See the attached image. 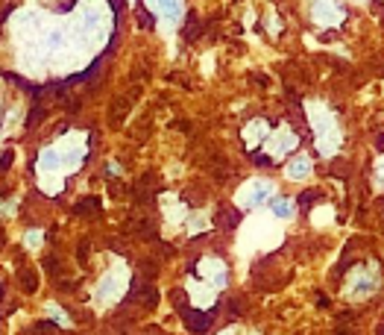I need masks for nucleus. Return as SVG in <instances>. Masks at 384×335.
<instances>
[{
    "label": "nucleus",
    "mask_w": 384,
    "mask_h": 335,
    "mask_svg": "<svg viewBox=\"0 0 384 335\" xmlns=\"http://www.w3.org/2000/svg\"><path fill=\"white\" fill-rule=\"evenodd\" d=\"M308 127H311V135H314L320 156H332L340 150L343 130L332 109H326V106H308Z\"/></svg>",
    "instance_id": "f257e3e1"
},
{
    "label": "nucleus",
    "mask_w": 384,
    "mask_h": 335,
    "mask_svg": "<svg viewBox=\"0 0 384 335\" xmlns=\"http://www.w3.org/2000/svg\"><path fill=\"white\" fill-rule=\"evenodd\" d=\"M297 147H299V135H297L294 127H290V123L285 121V123H279L276 130H270V135L264 138L261 150L252 153L249 159H252V162L259 165V168H273V165L285 162L290 153H297Z\"/></svg>",
    "instance_id": "f03ea898"
},
{
    "label": "nucleus",
    "mask_w": 384,
    "mask_h": 335,
    "mask_svg": "<svg viewBox=\"0 0 384 335\" xmlns=\"http://www.w3.org/2000/svg\"><path fill=\"white\" fill-rule=\"evenodd\" d=\"M378 288H381V264L376 259L355 264V268L349 271V276H346V286H343V291H346L349 300H367Z\"/></svg>",
    "instance_id": "7ed1b4c3"
},
{
    "label": "nucleus",
    "mask_w": 384,
    "mask_h": 335,
    "mask_svg": "<svg viewBox=\"0 0 384 335\" xmlns=\"http://www.w3.org/2000/svg\"><path fill=\"white\" fill-rule=\"evenodd\" d=\"M273 191H276V185H273L270 180L255 176V180H247L241 188H237L235 206H237V212H255V209H261L273 197Z\"/></svg>",
    "instance_id": "20e7f679"
},
{
    "label": "nucleus",
    "mask_w": 384,
    "mask_h": 335,
    "mask_svg": "<svg viewBox=\"0 0 384 335\" xmlns=\"http://www.w3.org/2000/svg\"><path fill=\"white\" fill-rule=\"evenodd\" d=\"M311 21L317 27H343V21L349 18V9L343 6V0H311Z\"/></svg>",
    "instance_id": "39448f33"
},
{
    "label": "nucleus",
    "mask_w": 384,
    "mask_h": 335,
    "mask_svg": "<svg viewBox=\"0 0 384 335\" xmlns=\"http://www.w3.org/2000/svg\"><path fill=\"white\" fill-rule=\"evenodd\" d=\"M270 121L267 118H252L247 121V127L241 130V141H244V150L252 156V153H259L261 145H264V138L270 135Z\"/></svg>",
    "instance_id": "423d86ee"
},
{
    "label": "nucleus",
    "mask_w": 384,
    "mask_h": 335,
    "mask_svg": "<svg viewBox=\"0 0 384 335\" xmlns=\"http://www.w3.org/2000/svg\"><path fill=\"white\" fill-rule=\"evenodd\" d=\"M282 171L290 183H305V180H311V173H314V159L308 153H294L282 162Z\"/></svg>",
    "instance_id": "0eeeda50"
},
{
    "label": "nucleus",
    "mask_w": 384,
    "mask_h": 335,
    "mask_svg": "<svg viewBox=\"0 0 384 335\" xmlns=\"http://www.w3.org/2000/svg\"><path fill=\"white\" fill-rule=\"evenodd\" d=\"M147 4V9L153 15H159L164 24H179L182 21V12H185V6H182V0H144Z\"/></svg>",
    "instance_id": "6e6552de"
},
{
    "label": "nucleus",
    "mask_w": 384,
    "mask_h": 335,
    "mask_svg": "<svg viewBox=\"0 0 384 335\" xmlns=\"http://www.w3.org/2000/svg\"><path fill=\"white\" fill-rule=\"evenodd\" d=\"M267 203H270V215L279 218V221H290L297 215V200L287 197V194H273Z\"/></svg>",
    "instance_id": "1a4fd4ad"
},
{
    "label": "nucleus",
    "mask_w": 384,
    "mask_h": 335,
    "mask_svg": "<svg viewBox=\"0 0 384 335\" xmlns=\"http://www.w3.org/2000/svg\"><path fill=\"white\" fill-rule=\"evenodd\" d=\"M39 244H42V233H39V229L27 233V247H39Z\"/></svg>",
    "instance_id": "9d476101"
},
{
    "label": "nucleus",
    "mask_w": 384,
    "mask_h": 335,
    "mask_svg": "<svg viewBox=\"0 0 384 335\" xmlns=\"http://www.w3.org/2000/svg\"><path fill=\"white\" fill-rule=\"evenodd\" d=\"M221 335H235V332H232V329H226V332H221Z\"/></svg>",
    "instance_id": "9b49d317"
}]
</instances>
